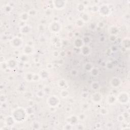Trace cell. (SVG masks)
I'll use <instances>...</instances> for the list:
<instances>
[{
    "label": "cell",
    "instance_id": "7a4b0ae2",
    "mask_svg": "<svg viewBox=\"0 0 130 130\" xmlns=\"http://www.w3.org/2000/svg\"><path fill=\"white\" fill-rule=\"evenodd\" d=\"M116 100L121 104H125L128 102L129 95L125 92H121L116 97Z\"/></svg>",
    "mask_w": 130,
    "mask_h": 130
},
{
    "label": "cell",
    "instance_id": "ba28073f",
    "mask_svg": "<svg viewBox=\"0 0 130 130\" xmlns=\"http://www.w3.org/2000/svg\"><path fill=\"white\" fill-rule=\"evenodd\" d=\"M116 100V97H115L114 95L113 94H110L107 97V103H108L109 105H112L114 104Z\"/></svg>",
    "mask_w": 130,
    "mask_h": 130
},
{
    "label": "cell",
    "instance_id": "5b68a950",
    "mask_svg": "<svg viewBox=\"0 0 130 130\" xmlns=\"http://www.w3.org/2000/svg\"><path fill=\"white\" fill-rule=\"evenodd\" d=\"M11 44L15 48H19L22 46V40L20 38L14 37L11 41Z\"/></svg>",
    "mask_w": 130,
    "mask_h": 130
},
{
    "label": "cell",
    "instance_id": "30bf717a",
    "mask_svg": "<svg viewBox=\"0 0 130 130\" xmlns=\"http://www.w3.org/2000/svg\"><path fill=\"white\" fill-rule=\"evenodd\" d=\"M22 27L25 28V30H21L22 33H23L24 34H26L29 33V32L31 30V27H30L29 25H25L23 26Z\"/></svg>",
    "mask_w": 130,
    "mask_h": 130
},
{
    "label": "cell",
    "instance_id": "8fae6325",
    "mask_svg": "<svg viewBox=\"0 0 130 130\" xmlns=\"http://www.w3.org/2000/svg\"><path fill=\"white\" fill-rule=\"evenodd\" d=\"M69 93L67 90L62 89L60 92V96H61L62 98H65L68 96Z\"/></svg>",
    "mask_w": 130,
    "mask_h": 130
},
{
    "label": "cell",
    "instance_id": "5bb4252c",
    "mask_svg": "<svg viewBox=\"0 0 130 130\" xmlns=\"http://www.w3.org/2000/svg\"><path fill=\"white\" fill-rule=\"evenodd\" d=\"M107 109L105 108H101V109L100 110V113L101 114H102V115H105V114H107Z\"/></svg>",
    "mask_w": 130,
    "mask_h": 130
},
{
    "label": "cell",
    "instance_id": "277c9868",
    "mask_svg": "<svg viewBox=\"0 0 130 130\" xmlns=\"http://www.w3.org/2000/svg\"><path fill=\"white\" fill-rule=\"evenodd\" d=\"M61 29V25L58 21L52 22L50 25L49 29L53 33L58 32Z\"/></svg>",
    "mask_w": 130,
    "mask_h": 130
},
{
    "label": "cell",
    "instance_id": "9c48e42d",
    "mask_svg": "<svg viewBox=\"0 0 130 130\" xmlns=\"http://www.w3.org/2000/svg\"><path fill=\"white\" fill-rule=\"evenodd\" d=\"M23 51H24V53H25L26 55H28L30 53H31L32 51V49L30 46L26 45L25 47L24 48Z\"/></svg>",
    "mask_w": 130,
    "mask_h": 130
},
{
    "label": "cell",
    "instance_id": "3957f363",
    "mask_svg": "<svg viewBox=\"0 0 130 130\" xmlns=\"http://www.w3.org/2000/svg\"><path fill=\"white\" fill-rule=\"evenodd\" d=\"M47 103L49 106L55 107L57 106L59 104V100L58 97L55 95H51L48 98Z\"/></svg>",
    "mask_w": 130,
    "mask_h": 130
},
{
    "label": "cell",
    "instance_id": "6da1fadb",
    "mask_svg": "<svg viewBox=\"0 0 130 130\" xmlns=\"http://www.w3.org/2000/svg\"><path fill=\"white\" fill-rule=\"evenodd\" d=\"M26 113L24 109L21 108L16 109L15 110L12 115V116L16 121H21L25 118Z\"/></svg>",
    "mask_w": 130,
    "mask_h": 130
},
{
    "label": "cell",
    "instance_id": "4fadbf2b",
    "mask_svg": "<svg viewBox=\"0 0 130 130\" xmlns=\"http://www.w3.org/2000/svg\"><path fill=\"white\" fill-rule=\"evenodd\" d=\"M82 53L84 55H87V54H89V48L88 47H87L86 46V50H85L84 49V48L82 47Z\"/></svg>",
    "mask_w": 130,
    "mask_h": 130
},
{
    "label": "cell",
    "instance_id": "52a82bcc",
    "mask_svg": "<svg viewBox=\"0 0 130 130\" xmlns=\"http://www.w3.org/2000/svg\"><path fill=\"white\" fill-rule=\"evenodd\" d=\"M110 84L113 87H118L120 86L121 83V80L117 77H113L110 80Z\"/></svg>",
    "mask_w": 130,
    "mask_h": 130
},
{
    "label": "cell",
    "instance_id": "8992f818",
    "mask_svg": "<svg viewBox=\"0 0 130 130\" xmlns=\"http://www.w3.org/2000/svg\"><path fill=\"white\" fill-rule=\"evenodd\" d=\"M91 99L93 102L98 103L102 100V95L99 92H95L91 96Z\"/></svg>",
    "mask_w": 130,
    "mask_h": 130
},
{
    "label": "cell",
    "instance_id": "7c38bea8",
    "mask_svg": "<svg viewBox=\"0 0 130 130\" xmlns=\"http://www.w3.org/2000/svg\"><path fill=\"white\" fill-rule=\"evenodd\" d=\"M91 86L93 90H96L97 89H98L99 88L100 84L96 82H94L91 84Z\"/></svg>",
    "mask_w": 130,
    "mask_h": 130
}]
</instances>
